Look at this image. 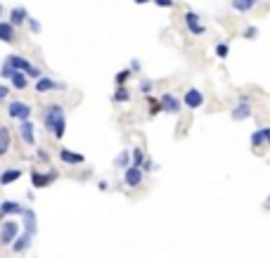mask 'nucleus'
I'll list each match as a JSON object with an SVG mask.
<instances>
[{
	"instance_id": "8",
	"label": "nucleus",
	"mask_w": 270,
	"mask_h": 258,
	"mask_svg": "<svg viewBox=\"0 0 270 258\" xmlns=\"http://www.w3.org/2000/svg\"><path fill=\"white\" fill-rule=\"evenodd\" d=\"M142 180H145V173H142V168H138V166H128V168L124 170V185L126 187H140Z\"/></svg>"
},
{
	"instance_id": "17",
	"label": "nucleus",
	"mask_w": 270,
	"mask_h": 258,
	"mask_svg": "<svg viewBox=\"0 0 270 258\" xmlns=\"http://www.w3.org/2000/svg\"><path fill=\"white\" fill-rule=\"evenodd\" d=\"M26 19H28V14L24 7H12V12H10V24H12V26H19V24H24Z\"/></svg>"
},
{
	"instance_id": "23",
	"label": "nucleus",
	"mask_w": 270,
	"mask_h": 258,
	"mask_svg": "<svg viewBox=\"0 0 270 258\" xmlns=\"http://www.w3.org/2000/svg\"><path fill=\"white\" fill-rule=\"evenodd\" d=\"M145 152L140 150V147H133L131 150V166H138V168H142V163H145Z\"/></svg>"
},
{
	"instance_id": "37",
	"label": "nucleus",
	"mask_w": 270,
	"mask_h": 258,
	"mask_svg": "<svg viewBox=\"0 0 270 258\" xmlns=\"http://www.w3.org/2000/svg\"><path fill=\"white\" fill-rule=\"evenodd\" d=\"M5 97H7V88H5V85H0V102H3Z\"/></svg>"
},
{
	"instance_id": "12",
	"label": "nucleus",
	"mask_w": 270,
	"mask_h": 258,
	"mask_svg": "<svg viewBox=\"0 0 270 258\" xmlns=\"http://www.w3.org/2000/svg\"><path fill=\"white\" fill-rule=\"evenodd\" d=\"M31 242H34V235H28V232H21V235H17V239H14L12 244V251L14 253H24L31 246Z\"/></svg>"
},
{
	"instance_id": "5",
	"label": "nucleus",
	"mask_w": 270,
	"mask_h": 258,
	"mask_svg": "<svg viewBox=\"0 0 270 258\" xmlns=\"http://www.w3.org/2000/svg\"><path fill=\"white\" fill-rule=\"evenodd\" d=\"M159 104L164 114H173V116L180 114V109H183V100H178V95H173V93L159 95Z\"/></svg>"
},
{
	"instance_id": "18",
	"label": "nucleus",
	"mask_w": 270,
	"mask_h": 258,
	"mask_svg": "<svg viewBox=\"0 0 270 258\" xmlns=\"http://www.w3.org/2000/svg\"><path fill=\"white\" fill-rule=\"evenodd\" d=\"M0 41L3 43H12L14 41V26L10 21H0Z\"/></svg>"
},
{
	"instance_id": "1",
	"label": "nucleus",
	"mask_w": 270,
	"mask_h": 258,
	"mask_svg": "<svg viewBox=\"0 0 270 258\" xmlns=\"http://www.w3.org/2000/svg\"><path fill=\"white\" fill-rule=\"evenodd\" d=\"M43 123L57 140H62L64 133H67V116H64L62 104H48L43 111Z\"/></svg>"
},
{
	"instance_id": "25",
	"label": "nucleus",
	"mask_w": 270,
	"mask_h": 258,
	"mask_svg": "<svg viewBox=\"0 0 270 258\" xmlns=\"http://www.w3.org/2000/svg\"><path fill=\"white\" fill-rule=\"evenodd\" d=\"M10 81H12L14 88H19V90L26 88V74H21V71H14V74L10 76Z\"/></svg>"
},
{
	"instance_id": "28",
	"label": "nucleus",
	"mask_w": 270,
	"mask_h": 258,
	"mask_svg": "<svg viewBox=\"0 0 270 258\" xmlns=\"http://www.w3.org/2000/svg\"><path fill=\"white\" fill-rule=\"evenodd\" d=\"M138 90L140 93H142V95H152V90H154V81L152 78H142V81H140V85H138Z\"/></svg>"
},
{
	"instance_id": "24",
	"label": "nucleus",
	"mask_w": 270,
	"mask_h": 258,
	"mask_svg": "<svg viewBox=\"0 0 270 258\" xmlns=\"http://www.w3.org/2000/svg\"><path fill=\"white\" fill-rule=\"evenodd\" d=\"M10 150V130L0 128V156H5Z\"/></svg>"
},
{
	"instance_id": "31",
	"label": "nucleus",
	"mask_w": 270,
	"mask_h": 258,
	"mask_svg": "<svg viewBox=\"0 0 270 258\" xmlns=\"http://www.w3.org/2000/svg\"><path fill=\"white\" fill-rule=\"evenodd\" d=\"M242 38H247V41H256V38H258V28L256 26H247L242 31Z\"/></svg>"
},
{
	"instance_id": "20",
	"label": "nucleus",
	"mask_w": 270,
	"mask_h": 258,
	"mask_svg": "<svg viewBox=\"0 0 270 258\" xmlns=\"http://www.w3.org/2000/svg\"><path fill=\"white\" fill-rule=\"evenodd\" d=\"M21 211H24V209H21L17 202H3V204H0V218H3V216H12V213L19 216Z\"/></svg>"
},
{
	"instance_id": "40",
	"label": "nucleus",
	"mask_w": 270,
	"mask_h": 258,
	"mask_svg": "<svg viewBox=\"0 0 270 258\" xmlns=\"http://www.w3.org/2000/svg\"><path fill=\"white\" fill-rule=\"evenodd\" d=\"M263 209H265V211H270V197H268V199H265V204H263Z\"/></svg>"
},
{
	"instance_id": "7",
	"label": "nucleus",
	"mask_w": 270,
	"mask_h": 258,
	"mask_svg": "<svg viewBox=\"0 0 270 258\" xmlns=\"http://www.w3.org/2000/svg\"><path fill=\"white\" fill-rule=\"evenodd\" d=\"M19 235V225L14 223V220H5V223L0 225V244H12L14 239Z\"/></svg>"
},
{
	"instance_id": "13",
	"label": "nucleus",
	"mask_w": 270,
	"mask_h": 258,
	"mask_svg": "<svg viewBox=\"0 0 270 258\" xmlns=\"http://www.w3.org/2000/svg\"><path fill=\"white\" fill-rule=\"evenodd\" d=\"M57 88H64V83H55L48 76H41L36 81V93H50V90H57Z\"/></svg>"
},
{
	"instance_id": "27",
	"label": "nucleus",
	"mask_w": 270,
	"mask_h": 258,
	"mask_svg": "<svg viewBox=\"0 0 270 258\" xmlns=\"http://www.w3.org/2000/svg\"><path fill=\"white\" fill-rule=\"evenodd\" d=\"M216 57H218V60H228V54H230V45L225 41H221V43H216Z\"/></svg>"
},
{
	"instance_id": "15",
	"label": "nucleus",
	"mask_w": 270,
	"mask_h": 258,
	"mask_svg": "<svg viewBox=\"0 0 270 258\" xmlns=\"http://www.w3.org/2000/svg\"><path fill=\"white\" fill-rule=\"evenodd\" d=\"M59 159L64 163H69V166H78V163L85 161L83 154H76V152H71V150H59Z\"/></svg>"
},
{
	"instance_id": "19",
	"label": "nucleus",
	"mask_w": 270,
	"mask_h": 258,
	"mask_svg": "<svg viewBox=\"0 0 270 258\" xmlns=\"http://www.w3.org/2000/svg\"><path fill=\"white\" fill-rule=\"evenodd\" d=\"M131 166V150H121L116 154V159H114V168H128Z\"/></svg>"
},
{
	"instance_id": "9",
	"label": "nucleus",
	"mask_w": 270,
	"mask_h": 258,
	"mask_svg": "<svg viewBox=\"0 0 270 258\" xmlns=\"http://www.w3.org/2000/svg\"><path fill=\"white\" fill-rule=\"evenodd\" d=\"M7 111H10V116L17 119V121H28V119H31V107H28L26 102H19V100L10 102Z\"/></svg>"
},
{
	"instance_id": "22",
	"label": "nucleus",
	"mask_w": 270,
	"mask_h": 258,
	"mask_svg": "<svg viewBox=\"0 0 270 258\" xmlns=\"http://www.w3.org/2000/svg\"><path fill=\"white\" fill-rule=\"evenodd\" d=\"M111 100H114V102H128V100H131V90L126 88V85H116Z\"/></svg>"
},
{
	"instance_id": "21",
	"label": "nucleus",
	"mask_w": 270,
	"mask_h": 258,
	"mask_svg": "<svg viewBox=\"0 0 270 258\" xmlns=\"http://www.w3.org/2000/svg\"><path fill=\"white\" fill-rule=\"evenodd\" d=\"M19 178H21L19 168H10V170H5V173L0 176V185H10V183H14V180H19Z\"/></svg>"
},
{
	"instance_id": "38",
	"label": "nucleus",
	"mask_w": 270,
	"mask_h": 258,
	"mask_svg": "<svg viewBox=\"0 0 270 258\" xmlns=\"http://www.w3.org/2000/svg\"><path fill=\"white\" fill-rule=\"evenodd\" d=\"M100 190H109V183H107V180H100Z\"/></svg>"
},
{
	"instance_id": "26",
	"label": "nucleus",
	"mask_w": 270,
	"mask_h": 258,
	"mask_svg": "<svg viewBox=\"0 0 270 258\" xmlns=\"http://www.w3.org/2000/svg\"><path fill=\"white\" fill-rule=\"evenodd\" d=\"M263 145H265L263 130H261V128L254 130V133H251V147H254V150H258V147H263Z\"/></svg>"
},
{
	"instance_id": "14",
	"label": "nucleus",
	"mask_w": 270,
	"mask_h": 258,
	"mask_svg": "<svg viewBox=\"0 0 270 258\" xmlns=\"http://www.w3.org/2000/svg\"><path fill=\"white\" fill-rule=\"evenodd\" d=\"M34 123L31 121H21V126H19V135H21V140L26 145H36V135H34Z\"/></svg>"
},
{
	"instance_id": "29",
	"label": "nucleus",
	"mask_w": 270,
	"mask_h": 258,
	"mask_svg": "<svg viewBox=\"0 0 270 258\" xmlns=\"http://www.w3.org/2000/svg\"><path fill=\"white\" fill-rule=\"evenodd\" d=\"M147 104H149V116H157L161 111V104H159V97L154 95H147Z\"/></svg>"
},
{
	"instance_id": "16",
	"label": "nucleus",
	"mask_w": 270,
	"mask_h": 258,
	"mask_svg": "<svg viewBox=\"0 0 270 258\" xmlns=\"http://www.w3.org/2000/svg\"><path fill=\"white\" fill-rule=\"evenodd\" d=\"M258 5V0H230V7L235 10V12H251L254 7Z\"/></svg>"
},
{
	"instance_id": "39",
	"label": "nucleus",
	"mask_w": 270,
	"mask_h": 258,
	"mask_svg": "<svg viewBox=\"0 0 270 258\" xmlns=\"http://www.w3.org/2000/svg\"><path fill=\"white\" fill-rule=\"evenodd\" d=\"M135 5H145V3H149V0H133Z\"/></svg>"
},
{
	"instance_id": "3",
	"label": "nucleus",
	"mask_w": 270,
	"mask_h": 258,
	"mask_svg": "<svg viewBox=\"0 0 270 258\" xmlns=\"http://www.w3.org/2000/svg\"><path fill=\"white\" fill-rule=\"evenodd\" d=\"M7 62L12 64V69H14V71H21V74L31 76V78H36V81H38V78L43 76V71H41V69H38V67H34V64H31V62H26L24 57L10 54V57H7Z\"/></svg>"
},
{
	"instance_id": "36",
	"label": "nucleus",
	"mask_w": 270,
	"mask_h": 258,
	"mask_svg": "<svg viewBox=\"0 0 270 258\" xmlns=\"http://www.w3.org/2000/svg\"><path fill=\"white\" fill-rule=\"evenodd\" d=\"M263 135H265V145H270V126H263Z\"/></svg>"
},
{
	"instance_id": "41",
	"label": "nucleus",
	"mask_w": 270,
	"mask_h": 258,
	"mask_svg": "<svg viewBox=\"0 0 270 258\" xmlns=\"http://www.w3.org/2000/svg\"><path fill=\"white\" fill-rule=\"evenodd\" d=\"M0 14H3V5H0Z\"/></svg>"
},
{
	"instance_id": "10",
	"label": "nucleus",
	"mask_w": 270,
	"mask_h": 258,
	"mask_svg": "<svg viewBox=\"0 0 270 258\" xmlns=\"http://www.w3.org/2000/svg\"><path fill=\"white\" fill-rule=\"evenodd\" d=\"M21 218H24V232H28V235H34L38 232V220H36V211L31 209H24L21 211Z\"/></svg>"
},
{
	"instance_id": "30",
	"label": "nucleus",
	"mask_w": 270,
	"mask_h": 258,
	"mask_svg": "<svg viewBox=\"0 0 270 258\" xmlns=\"http://www.w3.org/2000/svg\"><path fill=\"white\" fill-rule=\"evenodd\" d=\"M131 76H133L131 69H121V71H118V74L114 76V81H116V85H126V81H128Z\"/></svg>"
},
{
	"instance_id": "33",
	"label": "nucleus",
	"mask_w": 270,
	"mask_h": 258,
	"mask_svg": "<svg viewBox=\"0 0 270 258\" xmlns=\"http://www.w3.org/2000/svg\"><path fill=\"white\" fill-rule=\"evenodd\" d=\"M149 3H154L157 7H166V10H171L175 5V0H149Z\"/></svg>"
},
{
	"instance_id": "11",
	"label": "nucleus",
	"mask_w": 270,
	"mask_h": 258,
	"mask_svg": "<svg viewBox=\"0 0 270 258\" xmlns=\"http://www.w3.org/2000/svg\"><path fill=\"white\" fill-rule=\"evenodd\" d=\"M52 180H57L55 170H50V173H38V170H34V173H31V183H34V187H48Z\"/></svg>"
},
{
	"instance_id": "35",
	"label": "nucleus",
	"mask_w": 270,
	"mask_h": 258,
	"mask_svg": "<svg viewBox=\"0 0 270 258\" xmlns=\"http://www.w3.org/2000/svg\"><path fill=\"white\" fill-rule=\"evenodd\" d=\"M131 71H133V74H140V71H142V64H140V60H133L131 62Z\"/></svg>"
},
{
	"instance_id": "2",
	"label": "nucleus",
	"mask_w": 270,
	"mask_h": 258,
	"mask_svg": "<svg viewBox=\"0 0 270 258\" xmlns=\"http://www.w3.org/2000/svg\"><path fill=\"white\" fill-rule=\"evenodd\" d=\"M251 114H254V104H251V95H239L237 97V104L232 107V111H230V116L235 119V121H247V119H251Z\"/></svg>"
},
{
	"instance_id": "4",
	"label": "nucleus",
	"mask_w": 270,
	"mask_h": 258,
	"mask_svg": "<svg viewBox=\"0 0 270 258\" xmlns=\"http://www.w3.org/2000/svg\"><path fill=\"white\" fill-rule=\"evenodd\" d=\"M204 102H206V97H204V93H201L199 88H187L185 95H183V104H185L187 109H192V111L201 109Z\"/></svg>"
},
{
	"instance_id": "32",
	"label": "nucleus",
	"mask_w": 270,
	"mask_h": 258,
	"mask_svg": "<svg viewBox=\"0 0 270 258\" xmlns=\"http://www.w3.org/2000/svg\"><path fill=\"white\" fill-rule=\"evenodd\" d=\"M154 170H159V163L152 161V159H145V163H142V173H154Z\"/></svg>"
},
{
	"instance_id": "6",
	"label": "nucleus",
	"mask_w": 270,
	"mask_h": 258,
	"mask_svg": "<svg viewBox=\"0 0 270 258\" xmlns=\"http://www.w3.org/2000/svg\"><path fill=\"white\" fill-rule=\"evenodd\" d=\"M183 19H185V26H187V31H190L192 36H204V34H206V26L201 24V17L194 12V10H187Z\"/></svg>"
},
{
	"instance_id": "34",
	"label": "nucleus",
	"mask_w": 270,
	"mask_h": 258,
	"mask_svg": "<svg viewBox=\"0 0 270 258\" xmlns=\"http://www.w3.org/2000/svg\"><path fill=\"white\" fill-rule=\"evenodd\" d=\"M26 24H28V28H31L34 34H38V31H41V24H38V21H36V19H31V17H28V19H26Z\"/></svg>"
}]
</instances>
